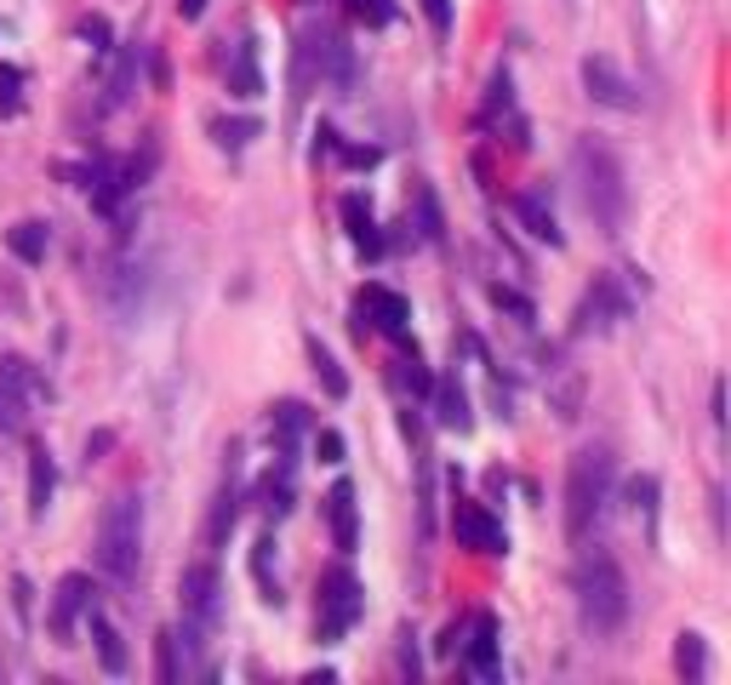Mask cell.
<instances>
[{"label":"cell","mask_w":731,"mask_h":685,"mask_svg":"<svg viewBox=\"0 0 731 685\" xmlns=\"http://www.w3.org/2000/svg\"><path fill=\"white\" fill-rule=\"evenodd\" d=\"M92 605V577L86 571H70L57 582V594H52V634L57 640H75V623H81V611Z\"/></svg>","instance_id":"obj_10"},{"label":"cell","mask_w":731,"mask_h":685,"mask_svg":"<svg viewBox=\"0 0 731 685\" xmlns=\"http://www.w3.org/2000/svg\"><path fill=\"white\" fill-rule=\"evenodd\" d=\"M269 423H275V440H280V452H292V440L309 429V405H304V400H280Z\"/></svg>","instance_id":"obj_26"},{"label":"cell","mask_w":731,"mask_h":685,"mask_svg":"<svg viewBox=\"0 0 731 685\" xmlns=\"http://www.w3.org/2000/svg\"><path fill=\"white\" fill-rule=\"evenodd\" d=\"M309 366H315L320 389H326L331 400H343V394H349V377H343V366H338V360H331V349H326L320 337H309Z\"/></svg>","instance_id":"obj_24"},{"label":"cell","mask_w":731,"mask_h":685,"mask_svg":"<svg viewBox=\"0 0 731 685\" xmlns=\"http://www.w3.org/2000/svg\"><path fill=\"white\" fill-rule=\"evenodd\" d=\"M354 18L372 23V29H383V23L394 18V7H389V0H354Z\"/></svg>","instance_id":"obj_34"},{"label":"cell","mask_w":731,"mask_h":685,"mask_svg":"<svg viewBox=\"0 0 731 685\" xmlns=\"http://www.w3.org/2000/svg\"><path fill=\"white\" fill-rule=\"evenodd\" d=\"M394 366H401V371H394V377H401V383H406L412 394H428V389H435V377H428V371H423V360H417V355H406V360H394Z\"/></svg>","instance_id":"obj_31"},{"label":"cell","mask_w":731,"mask_h":685,"mask_svg":"<svg viewBox=\"0 0 731 685\" xmlns=\"http://www.w3.org/2000/svg\"><path fill=\"white\" fill-rule=\"evenodd\" d=\"M515 212H520V223L538 234V240L560 246V229H554V212H549V200H543V194H520V200H515Z\"/></svg>","instance_id":"obj_23"},{"label":"cell","mask_w":731,"mask_h":685,"mask_svg":"<svg viewBox=\"0 0 731 685\" xmlns=\"http://www.w3.org/2000/svg\"><path fill=\"white\" fill-rule=\"evenodd\" d=\"M583 92L594 103H606V109H640L635 81H628L612 57H583Z\"/></svg>","instance_id":"obj_8"},{"label":"cell","mask_w":731,"mask_h":685,"mask_svg":"<svg viewBox=\"0 0 731 685\" xmlns=\"http://www.w3.org/2000/svg\"><path fill=\"white\" fill-rule=\"evenodd\" d=\"M423 18L435 23V34H446L452 29V0H423Z\"/></svg>","instance_id":"obj_37"},{"label":"cell","mask_w":731,"mask_h":685,"mask_svg":"<svg viewBox=\"0 0 731 685\" xmlns=\"http://www.w3.org/2000/svg\"><path fill=\"white\" fill-rule=\"evenodd\" d=\"M491 303L509 308V315H520V320H531V303H526L520 292H509V286H491Z\"/></svg>","instance_id":"obj_35"},{"label":"cell","mask_w":731,"mask_h":685,"mask_svg":"<svg viewBox=\"0 0 731 685\" xmlns=\"http://www.w3.org/2000/svg\"><path fill=\"white\" fill-rule=\"evenodd\" d=\"M252 577H257L263 600L280 605V582H275V537H257V542H252Z\"/></svg>","instance_id":"obj_25"},{"label":"cell","mask_w":731,"mask_h":685,"mask_svg":"<svg viewBox=\"0 0 731 685\" xmlns=\"http://www.w3.org/2000/svg\"><path fill=\"white\" fill-rule=\"evenodd\" d=\"M223 81L235 97H257L263 92V68H257V46H252V34H241L235 46H229L223 57Z\"/></svg>","instance_id":"obj_12"},{"label":"cell","mask_w":731,"mask_h":685,"mask_svg":"<svg viewBox=\"0 0 731 685\" xmlns=\"http://www.w3.org/2000/svg\"><path fill=\"white\" fill-rule=\"evenodd\" d=\"M155 674H160V685H178V679H183V663H178V634H172V629L155 634Z\"/></svg>","instance_id":"obj_29"},{"label":"cell","mask_w":731,"mask_h":685,"mask_svg":"<svg viewBox=\"0 0 731 685\" xmlns=\"http://www.w3.org/2000/svg\"><path fill=\"white\" fill-rule=\"evenodd\" d=\"M138 548H144V503L120 492L109 497L104 520H97V566H104V577L126 589L138 577Z\"/></svg>","instance_id":"obj_3"},{"label":"cell","mask_w":731,"mask_h":685,"mask_svg":"<svg viewBox=\"0 0 731 685\" xmlns=\"http://www.w3.org/2000/svg\"><path fill=\"white\" fill-rule=\"evenodd\" d=\"M617 315H623V297L612 292V281H601V286L583 297V308H578V331H589V326H594V331H606Z\"/></svg>","instance_id":"obj_18"},{"label":"cell","mask_w":731,"mask_h":685,"mask_svg":"<svg viewBox=\"0 0 731 685\" xmlns=\"http://www.w3.org/2000/svg\"><path fill=\"white\" fill-rule=\"evenodd\" d=\"M81 41H92V52H109V23L104 18H86L81 23Z\"/></svg>","instance_id":"obj_36"},{"label":"cell","mask_w":731,"mask_h":685,"mask_svg":"<svg viewBox=\"0 0 731 685\" xmlns=\"http://www.w3.org/2000/svg\"><path fill=\"white\" fill-rule=\"evenodd\" d=\"M263 514H269V520H286L292 514V463H280V474L263 479Z\"/></svg>","instance_id":"obj_27"},{"label":"cell","mask_w":731,"mask_h":685,"mask_svg":"<svg viewBox=\"0 0 731 685\" xmlns=\"http://www.w3.org/2000/svg\"><path fill=\"white\" fill-rule=\"evenodd\" d=\"M178 605H183V629L178 640H189V651H201L206 634L218 629V616H223V582H218V566H189L183 582H178Z\"/></svg>","instance_id":"obj_5"},{"label":"cell","mask_w":731,"mask_h":685,"mask_svg":"<svg viewBox=\"0 0 731 685\" xmlns=\"http://www.w3.org/2000/svg\"><path fill=\"white\" fill-rule=\"evenodd\" d=\"M428 400H435V423L452 429V434H469L475 429V411H469V394H463L457 377H446V383L428 389Z\"/></svg>","instance_id":"obj_13"},{"label":"cell","mask_w":731,"mask_h":685,"mask_svg":"<svg viewBox=\"0 0 731 685\" xmlns=\"http://www.w3.org/2000/svg\"><path fill=\"white\" fill-rule=\"evenodd\" d=\"M326 526H331V542L343 548V555H354V542H360V520H354V486L349 479H338V486L326 492Z\"/></svg>","instance_id":"obj_11"},{"label":"cell","mask_w":731,"mask_h":685,"mask_svg":"<svg viewBox=\"0 0 731 685\" xmlns=\"http://www.w3.org/2000/svg\"><path fill=\"white\" fill-rule=\"evenodd\" d=\"M343 223H349V240H354L360 252H383V234H378V223H372V205H366L360 194L343 200Z\"/></svg>","instance_id":"obj_19"},{"label":"cell","mask_w":731,"mask_h":685,"mask_svg":"<svg viewBox=\"0 0 731 685\" xmlns=\"http://www.w3.org/2000/svg\"><path fill=\"white\" fill-rule=\"evenodd\" d=\"M360 582H354V571H343V566H331L326 577H320V611H315V640H343L354 623H360Z\"/></svg>","instance_id":"obj_6"},{"label":"cell","mask_w":731,"mask_h":685,"mask_svg":"<svg viewBox=\"0 0 731 685\" xmlns=\"http://www.w3.org/2000/svg\"><path fill=\"white\" fill-rule=\"evenodd\" d=\"M7 246H12V257H18V263H46L52 229H46L41 218H23V223H12V229H7Z\"/></svg>","instance_id":"obj_17"},{"label":"cell","mask_w":731,"mask_h":685,"mask_svg":"<svg viewBox=\"0 0 731 685\" xmlns=\"http://www.w3.org/2000/svg\"><path fill=\"white\" fill-rule=\"evenodd\" d=\"M612 452L606 445H583L566 468V537L583 542L594 526H601V514L612 503Z\"/></svg>","instance_id":"obj_2"},{"label":"cell","mask_w":731,"mask_h":685,"mask_svg":"<svg viewBox=\"0 0 731 685\" xmlns=\"http://www.w3.org/2000/svg\"><path fill=\"white\" fill-rule=\"evenodd\" d=\"M92 640H97V663L109 674H126V645H120V629L109 623L104 611H92Z\"/></svg>","instance_id":"obj_21"},{"label":"cell","mask_w":731,"mask_h":685,"mask_svg":"<svg viewBox=\"0 0 731 685\" xmlns=\"http://www.w3.org/2000/svg\"><path fill=\"white\" fill-rule=\"evenodd\" d=\"M315 457H320V463H343V434H338V429H320V434H315Z\"/></svg>","instance_id":"obj_33"},{"label":"cell","mask_w":731,"mask_h":685,"mask_svg":"<svg viewBox=\"0 0 731 685\" xmlns=\"http://www.w3.org/2000/svg\"><path fill=\"white\" fill-rule=\"evenodd\" d=\"M109 445H115V434H109V429H97V434L86 440V463H92V457H104V452H109Z\"/></svg>","instance_id":"obj_38"},{"label":"cell","mask_w":731,"mask_h":685,"mask_svg":"<svg viewBox=\"0 0 731 685\" xmlns=\"http://www.w3.org/2000/svg\"><path fill=\"white\" fill-rule=\"evenodd\" d=\"M417 218H423V240H441V205L428 189H417Z\"/></svg>","instance_id":"obj_32"},{"label":"cell","mask_w":731,"mask_h":685,"mask_svg":"<svg viewBox=\"0 0 731 685\" xmlns=\"http://www.w3.org/2000/svg\"><path fill=\"white\" fill-rule=\"evenodd\" d=\"M469 668L480 679H497V623L491 616H475V640H469Z\"/></svg>","instance_id":"obj_20"},{"label":"cell","mask_w":731,"mask_h":685,"mask_svg":"<svg viewBox=\"0 0 731 685\" xmlns=\"http://www.w3.org/2000/svg\"><path fill=\"white\" fill-rule=\"evenodd\" d=\"M315 63H320V75L331 81V86H354V57H349V46L338 41V34H315Z\"/></svg>","instance_id":"obj_14"},{"label":"cell","mask_w":731,"mask_h":685,"mask_svg":"<svg viewBox=\"0 0 731 685\" xmlns=\"http://www.w3.org/2000/svg\"><path fill=\"white\" fill-rule=\"evenodd\" d=\"M201 12H206V0H178V18H189V23H194Z\"/></svg>","instance_id":"obj_39"},{"label":"cell","mask_w":731,"mask_h":685,"mask_svg":"<svg viewBox=\"0 0 731 685\" xmlns=\"http://www.w3.org/2000/svg\"><path fill=\"white\" fill-rule=\"evenodd\" d=\"M578 611L594 634H617L628 616V582L612 555H583L578 560Z\"/></svg>","instance_id":"obj_4"},{"label":"cell","mask_w":731,"mask_h":685,"mask_svg":"<svg viewBox=\"0 0 731 685\" xmlns=\"http://www.w3.org/2000/svg\"><path fill=\"white\" fill-rule=\"evenodd\" d=\"M675 668H680V679H691V685L709 679V645H703V634L686 629V634L675 640Z\"/></svg>","instance_id":"obj_22"},{"label":"cell","mask_w":731,"mask_h":685,"mask_svg":"<svg viewBox=\"0 0 731 685\" xmlns=\"http://www.w3.org/2000/svg\"><path fill=\"white\" fill-rule=\"evenodd\" d=\"M235 520H241V492H235V479H223L218 497H212V514H206V542L223 548L229 531H235Z\"/></svg>","instance_id":"obj_15"},{"label":"cell","mask_w":731,"mask_h":685,"mask_svg":"<svg viewBox=\"0 0 731 685\" xmlns=\"http://www.w3.org/2000/svg\"><path fill=\"white\" fill-rule=\"evenodd\" d=\"M572 178H578V194H583V212L601 223L606 234H617L623 212H628V189H623L617 155L601 144V137H578V144H572Z\"/></svg>","instance_id":"obj_1"},{"label":"cell","mask_w":731,"mask_h":685,"mask_svg":"<svg viewBox=\"0 0 731 685\" xmlns=\"http://www.w3.org/2000/svg\"><path fill=\"white\" fill-rule=\"evenodd\" d=\"M52 492H57V468L46 457V445H35V452H29V520H41V514H46Z\"/></svg>","instance_id":"obj_16"},{"label":"cell","mask_w":731,"mask_h":685,"mask_svg":"<svg viewBox=\"0 0 731 685\" xmlns=\"http://www.w3.org/2000/svg\"><path fill=\"white\" fill-rule=\"evenodd\" d=\"M257 131H263V126H257L252 115H241V120H212V137H218L223 149H246Z\"/></svg>","instance_id":"obj_30"},{"label":"cell","mask_w":731,"mask_h":685,"mask_svg":"<svg viewBox=\"0 0 731 685\" xmlns=\"http://www.w3.org/2000/svg\"><path fill=\"white\" fill-rule=\"evenodd\" d=\"M138 57H144V46H126V52H120L115 75H109V109H120V103L131 97V81H138Z\"/></svg>","instance_id":"obj_28"},{"label":"cell","mask_w":731,"mask_h":685,"mask_svg":"<svg viewBox=\"0 0 731 685\" xmlns=\"http://www.w3.org/2000/svg\"><path fill=\"white\" fill-rule=\"evenodd\" d=\"M452 531H457L463 548H475V555H504V548H509V531L497 526L480 503H463V497L452 508Z\"/></svg>","instance_id":"obj_9"},{"label":"cell","mask_w":731,"mask_h":685,"mask_svg":"<svg viewBox=\"0 0 731 685\" xmlns=\"http://www.w3.org/2000/svg\"><path fill=\"white\" fill-rule=\"evenodd\" d=\"M354 331L366 337V326L372 331H389V337H406V320H412V303L401 292H389V286H366L360 303H354Z\"/></svg>","instance_id":"obj_7"}]
</instances>
